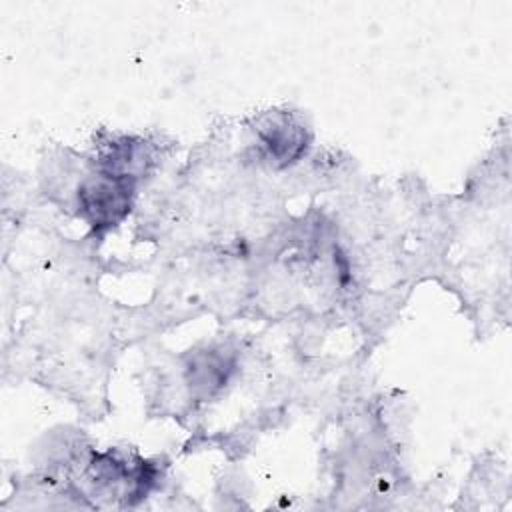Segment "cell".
<instances>
[{"mask_svg": "<svg viewBox=\"0 0 512 512\" xmlns=\"http://www.w3.org/2000/svg\"><path fill=\"white\" fill-rule=\"evenodd\" d=\"M232 370V362L218 352H202L190 364V386L202 396L222 388Z\"/></svg>", "mask_w": 512, "mask_h": 512, "instance_id": "4", "label": "cell"}, {"mask_svg": "<svg viewBox=\"0 0 512 512\" xmlns=\"http://www.w3.org/2000/svg\"><path fill=\"white\" fill-rule=\"evenodd\" d=\"M256 132L264 158L272 166H288L306 152L308 130L294 112L266 114L258 122Z\"/></svg>", "mask_w": 512, "mask_h": 512, "instance_id": "2", "label": "cell"}, {"mask_svg": "<svg viewBox=\"0 0 512 512\" xmlns=\"http://www.w3.org/2000/svg\"><path fill=\"white\" fill-rule=\"evenodd\" d=\"M134 186L136 182L98 170L78 188V214L94 230L112 228L130 212Z\"/></svg>", "mask_w": 512, "mask_h": 512, "instance_id": "1", "label": "cell"}, {"mask_svg": "<svg viewBox=\"0 0 512 512\" xmlns=\"http://www.w3.org/2000/svg\"><path fill=\"white\" fill-rule=\"evenodd\" d=\"M100 170L136 182L152 164V154L144 140L114 138L100 152Z\"/></svg>", "mask_w": 512, "mask_h": 512, "instance_id": "3", "label": "cell"}]
</instances>
